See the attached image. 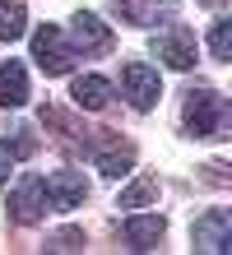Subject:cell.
<instances>
[{"label": "cell", "mask_w": 232, "mask_h": 255, "mask_svg": "<svg viewBox=\"0 0 232 255\" xmlns=\"http://www.w3.org/2000/svg\"><path fill=\"white\" fill-rule=\"evenodd\" d=\"M228 126V102L214 88H191L186 93V130L195 139H219Z\"/></svg>", "instance_id": "obj_1"}, {"label": "cell", "mask_w": 232, "mask_h": 255, "mask_svg": "<svg viewBox=\"0 0 232 255\" xmlns=\"http://www.w3.org/2000/svg\"><path fill=\"white\" fill-rule=\"evenodd\" d=\"M191 242H195V251H205V255H223L232 246V214H228V209H209L205 218H195Z\"/></svg>", "instance_id": "obj_2"}, {"label": "cell", "mask_w": 232, "mask_h": 255, "mask_svg": "<svg viewBox=\"0 0 232 255\" xmlns=\"http://www.w3.org/2000/svg\"><path fill=\"white\" fill-rule=\"evenodd\" d=\"M153 51H158V61H167L172 70H191L195 65V33L186 23H172V28H163V33L153 37Z\"/></svg>", "instance_id": "obj_3"}, {"label": "cell", "mask_w": 232, "mask_h": 255, "mask_svg": "<svg viewBox=\"0 0 232 255\" xmlns=\"http://www.w3.org/2000/svg\"><path fill=\"white\" fill-rule=\"evenodd\" d=\"M121 84H126V98L135 102V112H149L153 102H158V70L144 65V61H126V70H121Z\"/></svg>", "instance_id": "obj_4"}, {"label": "cell", "mask_w": 232, "mask_h": 255, "mask_svg": "<svg viewBox=\"0 0 232 255\" xmlns=\"http://www.w3.org/2000/svg\"><path fill=\"white\" fill-rule=\"evenodd\" d=\"M46 186H42V176H33L28 172L19 186H14V195H9V218L14 223H37L42 214H46Z\"/></svg>", "instance_id": "obj_5"}, {"label": "cell", "mask_w": 232, "mask_h": 255, "mask_svg": "<svg viewBox=\"0 0 232 255\" xmlns=\"http://www.w3.org/2000/svg\"><path fill=\"white\" fill-rule=\"evenodd\" d=\"M33 61L42 65V74H65L70 70V51H65V37H60L56 23H42L33 33Z\"/></svg>", "instance_id": "obj_6"}, {"label": "cell", "mask_w": 232, "mask_h": 255, "mask_svg": "<svg viewBox=\"0 0 232 255\" xmlns=\"http://www.w3.org/2000/svg\"><path fill=\"white\" fill-rule=\"evenodd\" d=\"M70 42H74V51H84V56H98V51H107L112 47V28H107L98 14H88V9H79L70 19Z\"/></svg>", "instance_id": "obj_7"}, {"label": "cell", "mask_w": 232, "mask_h": 255, "mask_svg": "<svg viewBox=\"0 0 232 255\" xmlns=\"http://www.w3.org/2000/svg\"><path fill=\"white\" fill-rule=\"evenodd\" d=\"M93 162H98L102 176H126L135 167V144L121 139V134H102V139L93 144Z\"/></svg>", "instance_id": "obj_8"}, {"label": "cell", "mask_w": 232, "mask_h": 255, "mask_svg": "<svg viewBox=\"0 0 232 255\" xmlns=\"http://www.w3.org/2000/svg\"><path fill=\"white\" fill-rule=\"evenodd\" d=\"M42 186H46V204H51V209H79L84 195H88L84 172H51Z\"/></svg>", "instance_id": "obj_9"}, {"label": "cell", "mask_w": 232, "mask_h": 255, "mask_svg": "<svg viewBox=\"0 0 232 255\" xmlns=\"http://www.w3.org/2000/svg\"><path fill=\"white\" fill-rule=\"evenodd\" d=\"M70 98H74V107H84V112H102L107 102H112V84L102 79V74H79L70 88Z\"/></svg>", "instance_id": "obj_10"}, {"label": "cell", "mask_w": 232, "mask_h": 255, "mask_svg": "<svg viewBox=\"0 0 232 255\" xmlns=\"http://www.w3.org/2000/svg\"><path fill=\"white\" fill-rule=\"evenodd\" d=\"M28 102V74L19 61H5L0 65V107H23Z\"/></svg>", "instance_id": "obj_11"}, {"label": "cell", "mask_w": 232, "mask_h": 255, "mask_svg": "<svg viewBox=\"0 0 232 255\" xmlns=\"http://www.w3.org/2000/svg\"><path fill=\"white\" fill-rule=\"evenodd\" d=\"M163 218L158 214H149V218H126V242H130V251H153L163 242Z\"/></svg>", "instance_id": "obj_12"}, {"label": "cell", "mask_w": 232, "mask_h": 255, "mask_svg": "<svg viewBox=\"0 0 232 255\" xmlns=\"http://www.w3.org/2000/svg\"><path fill=\"white\" fill-rule=\"evenodd\" d=\"M116 14L126 23H158V14H172V0H116Z\"/></svg>", "instance_id": "obj_13"}, {"label": "cell", "mask_w": 232, "mask_h": 255, "mask_svg": "<svg viewBox=\"0 0 232 255\" xmlns=\"http://www.w3.org/2000/svg\"><path fill=\"white\" fill-rule=\"evenodd\" d=\"M149 200H158V176H149V172H139L135 181L121 190V200H116V209H144Z\"/></svg>", "instance_id": "obj_14"}, {"label": "cell", "mask_w": 232, "mask_h": 255, "mask_svg": "<svg viewBox=\"0 0 232 255\" xmlns=\"http://www.w3.org/2000/svg\"><path fill=\"white\" fill-rule=\"evenodd\" d=\"M23 23H28V9H23V0H0V42H14V37H23Z\"/></svg>", "instance_id": "obj_15"}, {"label": "cell", "mask_w": 232, "mask_h": 255, "mask_svg": "<svg viewBox=\"0 0 232 255\" xmlns=\"http://www.w3.org/2000/svg\"><path fill=\"white\" fill-rule=\"evenodd\" d=\"M209 51H214V61H232V19H219V23H214Z\"/></svg>", "instance_id": "obj_16"}, {"label": "cell", "mask_w": 232, "mask_h": 255, "mask_svg": "<svg viewBox=\"0 0 232 255\" xmlns=\"http://www.w3.org/2000/svg\"><path fill=\"white\" fill-rule=\"evenodd\" d=\"M46 251H84V232H56V237H46Z\"/></svg>", "instance_id": "obj_17"}, {"label": "cell", "mask_w": 232, "mask_h": 255, "mask_svg": "<svg viewBox=\"0 0 232 255\" xmlns=\"http://www.w3.org/2000/svg\"><path fill=\"white\" fill-rule=\"evenodd\" d=\"M9 167H14V148H9V139H0V186L9 181Z\"/></svg>", "instance_id": "obj_18"}, {"label": "cell", "mask_w": 232, "mask_h": 255, "mask_svg": "<svg viewBox=\"0 0 232 255\" xmlns=\"http://www.w3.org/2000/svg\"><path fill=\"white\" fill-rule=\"evenodd\" d=\"M200 5H209V9H219V5H223V0H200Z\"/></svg>", "instance_id": "obj_19"}]
</instances>
